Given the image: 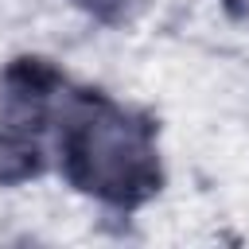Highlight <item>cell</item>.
Wrapping results in <instances>:
<instances>
[{
	"instance_id": "1",
	"label": "cell",
	"mask_w": 249,
	"mask_h": 249,
	"mask_svg": "<svg viewBox=\"0 0 249 249\" xmlns=\"http://www.w3.org/2000/svg\"><path fill=\"white\" fill-rule=\"evenodd\" d=\"M58 148L66 179L109 206H136L160 191L156 132L124 105L105 97L78 101L66 113Z\"/></svg>"
},
{
	"instance_id": "3",
	"label": "cell",
	"mask_w": 249,
	"mask_h": 249,
	"mask_svg": "<svg viewBox=\"0 0 249 249\" xmlns=\"http://www.w3.org/2000/svg\"><path fill=\"white\" fill-rule=\"evenodd\" d=\"M226 8H230L237 19H245V23H249V0H226Z\"/></svg>"
},
{
	"instance_id": "2",
	"label": "cell",
	"mask_w": 249,
	"mask_h": 249,
	"mask_svg": "<svg viewBox=\"0 0 249 249\" xmlns=\"http://www.w3.org/2000/svg\"><path fill=\"white\" fill-rule=\"evenodd\" d=\"M78 4L101 23H132L152 8V0H78Z\"/></svg>"
}]
</instances>
